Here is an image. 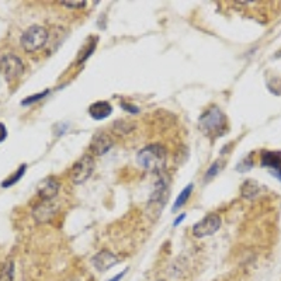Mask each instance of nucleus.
Listing matches in <instances>:
<instances>
[{
    "instance_id": "f257e3e1",
    "label": "nucleus",
    "mask_w": 281,
    "mask_h": 281,
    "mask_svg": "<svg viewBox=\"0 0 281 281\" xmlns=\"http://www.w3.org/2000/svg\"><path fill=\"white\" fill-rule=\"evenodd\" d=\"M137 163L146 172L160 173L166 166V149L159 143L148 145L138 152Z\"/></svg>"
},
{
    "instance_id": "f03ea898",
    "label": "nucleus",
    "mask_w": 281,
    "mask_h": 281,
    "mask_svg": "<svg viewBox=\"0 0 281 281\" xmlns=\"http://www.w3.org/2000/svg\"><path fill=\"white\" fill-rule=\"evenodd\" d=\"M225 127H226V118L218 107H211L206 114H203L200 118L201 131L211 138L221 135L222 130H225Z\"/></svg>"
},
{
    "instance_id": "7ed1b4c3",
    "label": "nucleus",
    "mask_w": 281,
    "mask_h": 281,
    "mask_svg": "<svg viewBox=\"0 0 281 281\" xmlns=\"http://www.w3.org/2000/svg\"><path fill=\"white\" fill-rule=\"evenodd\" d=\"M48 41V31L42 25H31L21 35V47L27 52H35L41 50L42 47Z\"/></svg>"
},
{
    "instance_id": "20e7f679",
    "label": "nucleus",
    "mask_w": 281,
    "mask_h": 281,
    "mask_svg": "<svg viewBox=\"0 0 281 281\" xmlns=\"http://www.w3.org/2000/svg\"><path fill=\"white\" fill-rule=\"evenodd\" d=\"M96 169V163H94V157L91 155H83L70 169L69 172V177L70 180L76 184H82L86 180L90 179V176Z\"/></svg>"
},
{
    "instance_id": "39448f33",
    "label": "nucleus",
    "mask_w": 281,
    "mask_h": 281,
    "mask_svg": "<svg viewBox=\"0 0 281 281\" xmlns=\"http://www.w3.org/2000/svg\"><path fill=\"white\" fill-rule=\"evenodd\" d=\"M0 72L7 82H13L24 73V64L18 57L8 54L0 61Z\"/></svg>"
},
{
    "instance_id": "423d86ee",
    "label": "nucleus",
    "mask_w": 281,
    "mask_h": 281,
    "mask_svg": "<svg viewBox=\"0 0 281 281\" xmlns=\"http://www.w3.org/2000/svg\"><path fill=\"white\" fill-rule=\"evenodd\" d=\"M221 228V216L218 214H208L200 222L193 226V235L196 238H207L214 235Z\"/></svg>"
},
{
    "instance_id": "0eeeda50",
    "label": "nucleus",
    "mask_w": 281,
    "mask_h": 281,
    "mask_svg": "<svg viewBox=\"0 0 281 281\" xmlns=\"http://www.w3.org/2000/svg\"><path fill=\"white\" fill-rule=\"evenodd\" d=\"M114 145V140L111 138V135L104 131H99L93 137V140L90 142V152L96 156H103L107 152H110V149L113 148Z\"/></svg>"
},
{
    "instance_id": "6e6552de",
    "label": "nucleus",
    "mask_w": 281,
    "mask_h": 281,
    "mask_svg": "<svg viewBox=\"0 0 281 281\" xmlns=\"http://www.w3.org/2000/svg\"><path fill=\"white\" fill-rule=\"evenodd\" d=\"M61 184L55 177H45L38 184V196L41 200H54L58 196Z\"/></svg>"
},
{
    "instance_id": "1a4fd4ad",
    "label": "nucleus",
    "mask_w": 281,
    "mask_h": 281,
    "mask_svg": "<svg viewBox=\"0 0 281 281\" xmlns=\"http://www.w3.org/2000/svg\"><path fill=\"white\" fill-rule=\"evenodd\" d=\"M58 207L52 203V200H42L41 203L34 208L33 215L38 222H47L57 214Z\"/></svg>"
},
{
    "instance_id": "9d476101",
    "label": "nucleus",
    "mask_w": 281,
    "mask_h": 281,
    "mask_svg": "<svg viewBox=\"0 0 281 281\" xmlns=\"http://www.w3.org/2000/svg\"><path fill=\"white\" fill-rule=\"evenodd\" d=\"M91 263L94 266V269H97L99 272H107L113 266H116L118 263V257L116 255H113L111 252L101 250L91 259Z\"/></svg>"
},
{
    "instance_id": "9b49d317",
    "label": "nucleus",
    "mask_w": 281,
    "mask_h": 281,
    "mask_svg": "<svg viewBox=\"0 0 281 281\" xmlns=\"http://www.w3.org/2000/svg\"><path fill=\"white\" fill-rule=\"evenodd\" d=\"M262 166L273 169L274 176H277L281 180V152H272V150L263 152Z\"/></svg>"
},
{
    "instance_id": "f8f14e48",
    "label": "nucleus",
    "mask_w": 281,
    "mask_h": 281,
    "mask_svg": "<svg viewBox=\"0 0 281 281\" xmlns=\"http://www.w3.org/2000/svg\"><path fill=\"white\" fill-rule=\"evenodd\" d=\"M111 113H113V107L107 101H96L89 107V114L94 120H104L111 116Z\"/></svg>"
},
{
    "instance_id": "ddd939ff",
    "label": "nucleus",
    "mask_w": 281,
    "mask_h": 281,
    "mask_svg": "<svg viewBox=\"0 0 281 281\" xmlns=\"http://www.w3.org/2000/svg\"><path fill=\"white\" fill-rule=\"evenodd\" d=\"M14 280V263L13 260H4L0 263V281Z\"/></svg>"
},
{
    "instance_id": "4468645a",
    "label": "nucleus",
    "mask_w": 281,
    "mask_h": 281,
    "mask_svg": "<svg viewBox=\"0 0 281 281\" xmlns=\"http://www.w3.org/2000/svg\"><path fill=\"white\" fill-rule=\"evenodd\" d=\"M193 189H194V186L193 184H189L184 190L179 194V197L176 199V201H174V206H173V212L174 211H177V210H180V208L187 203V200H189V197L191 196V191H193Z\"/></svg>"
},
{
    "instance_id": "2eb2a0df",
    "label": "nucleus",
    "mask_w": 281,
    "mask_h": 281,
    "mask_svg": "<svg viewBox=\"0 0 281 281\" xmlns=\"http://www.w3.org/2000/svg\"><path fill=\"white\" fill-rule=\"evenodd\" d=\"M25 169H27V166L25 165H21L18 167V170H16L14 173L11 174L10 177H7L6 180H3L1 182V187H10V186H13L14 183H17L21 177H23V174L25 173Z\"/></svg>"
},
{
    "instance_id": "dca6fc26",
    "label": "nucleus",
    "mask_w": 281,
    "mask_h": 281,
    "mask_svg": "<svg viewBox=\"0 0 281 281\" xmlns=\"http://www.w3.org/2000/svg\"><path fill=\"white\" fill-rule=\"evenodd\" d=\"M113 131L117 134H128L130 131H133L134 128V124L133 123H130V121H116L114 125H113Z\"/></svg>"
},
{
    "instance_id": "f3484780",
    "label": "nucleus",
    "mask_w": 281,
    "mask_h": 281,
    "mask_svg": "<svg viewBox=\"0 0 281 281\" xmlns=\"http://www.w3.org/2000/svg\"><path fill=\"white\" fill-rule=\"evenodd\" d=\"M50 91L48 90H44L42 93H37V94H33V96H30V97H27V99H24L23 101H21V104L23 106H27V104H33V103H35V101H38V100L44 99L47 94H48Z\"/></svg>"
},
{
    "instance_id": "a211bd4d",
    "label": "nucleus",
    "mask_w": 281,
    "mask_h": 281,
    "mask_svg": "<svg viewBox=\"0 0 281 281\" xmlns=\"http://www.w3.org/2000/svg\"><path fill=\"white\" fill-rule=\"evenodd\" d=\"M222 166H223V163L222 162H215L214 165L211 166L210 169L207 170V173H206V179H212V177H215L216 174L219 173V170L222 169Z\"/></svg>"
},
{
    "instance_id": "6ab92c4d",
    "label": "nucleus",
    "mask_w": 281,
    "mask_h": 281,
    "mask_svg": "<svg viewBox=\"0 0 281 281\" xmlns=\"http://www.w3.org/2000/svg\"><path fill=\"white\" fill-rule=\"evenodd\" d=\"M62 4L68 8H83L86 6V1H62Z\"/></svg>"
},
{
    "instance_id": "aec40b11",
    "label": "nucleus",
    "mask_w": 281,
    "mask_h": 281,
    "mask_svg": "<svg viewBox=\"0 0 281 281\" xmlns=\"http://www.w3.org/2000/svg\"><path fill=\"white\" fill-rule=\"evenodd\" d=\"M121 106H123V108L124 110H127V111H130V113H133V114H137V113H140V108H134V106H130V104H127V103H121Z\"/></svg>"
},
{
    "instance_id": "412c9836",
    "label": "nucleus",
    "mask_w": 281,
    "mask_h": 281,
    "mask_svg": "<svg viewBox=\"0 0 281 281\" xmlns=\"http://www.w3.org/2000/svg\"><path fill=\"white\" fill-rule=\"evenodd\" d=\"M6 138H7V130H6L4 124L0 123V142H3Z\"/></svg>"
},
{
    "instance_id": "4be33fe9",
    "label": "nucleus",
    "mask_w": 281,
    "mask_h": 281,
    "mask_svg": "<svg viewBox=\"0 0 281 281\" xmlns=\"http://www.w3.org/2000/svg\"><path fill=\"white\" fill-rule=\"evenodd\" d=\"M127 272H128V269H125V270H123V272H121V273H120V274H117L116 277H113V279H111V280H108V281H120V280H121V279H123V277H124L125 273H127Z\"/></svg>"
},
{
    "instance_id": "5701e85b",
    "label": "nucleus",
    "mask_w": 281,
    "mask_h": 281,
    "mask_svg": "<svg viewBox=\"0 0 281 281\" xmlns=\"http://www.w3.org/2000/svg\"><path fill=\"white\" fill-rule=\"evenodd\" d=\"M184 218H186V214L179 215V216H177V219H176V221H174V222H173L174 226H177V225H179V223L182 222V221H183V219H184Z\"/></svg>"
},
{
    "instance_id": "b1692460",
    "label": "nucleus",
    "mask_w": 281,
    "mask_h": 281,
    "mask_svg": "<svg viewBox=\"0 0 281 281\" xmlns=\"http://www.w3.org/2000/svg\"><path fill=\"white\" fill-rule=\"evenodd\" d=\"M156 281H165V280H156Z\"/></svg>"
}]
</instances>
